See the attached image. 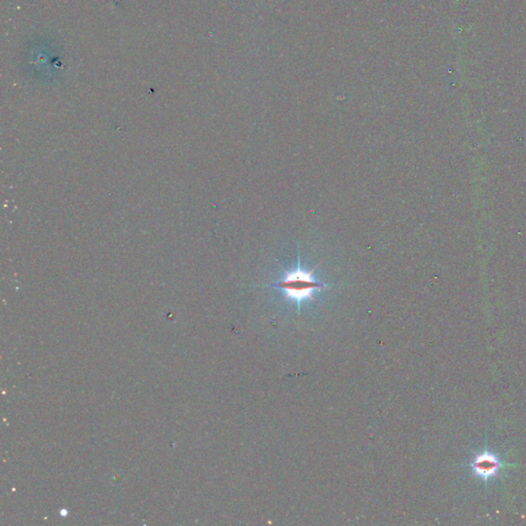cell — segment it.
Returning <instances> with one entry per match:
<instances>
[{"label":"cell","instance_id":"6da1fadb","mask_svg":"<svg viewBox=\"0 0 526 526\" xmlns=\"http://www.w3.org/2000/svg\"><path fill=\"white\" fill-rule=\"evenodd\" d=\"M279 286L284 290L287 297L300 302L313 297V291L321 288L322 285L315 281L311 272L298 268L287 274L279 283Z\"/></svg>","mask_w":526,"mask_h":526},{"label":"cell","instance_id":"7a4b0ae2","mask_svg":"<svg viewBox=\"0 0 526 526\" xmlns=\"http://www.w3.org/2000/svg\"><path fill=\"white\" fill-rule=\"evenodd\" d=\"M499 468V459L489 452L478 454L474 459L473 470L480 478L488 479L497 475Z\"/></svg>","mask_w":526,"mask_h":526}]
</instances>
